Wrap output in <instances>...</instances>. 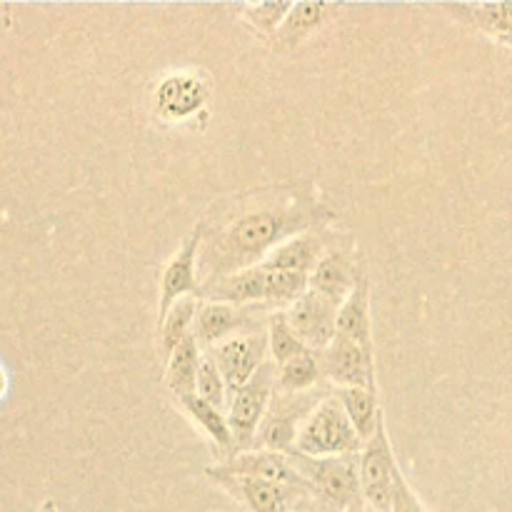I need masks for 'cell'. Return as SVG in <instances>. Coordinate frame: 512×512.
Wrapping results in <instances>:
<instances>
[{
    "label": "cell",
    "mask_w": 512,
    "mask_h": 512,
    "mask_svg": "<svg viewBox=\"0 0 512 512\" xmlns=\"http://www.w3.org/2000/svg\"><path fill=\"white\" fill-rule=\"evenodd\" d=\"M238 213H225L218 225L203 220V245L198 255L200 288L225 275L265 263L270 253L295 235L310 233L330 218L315 195L300 188L258 193V200H235Z\"/></svg>",
    "instance_id": "6da1fadb"
},
{
    "label": "cell",
    "mask_w": 512,
    "mask_h": 512,
    "mask_svg": "<svg viewBox=\"0 0 512 512\" xmlns=\"http://www.w3.org/2000/svg\"><path fill=\"white\" fill-rule=\"evenodd\" d=\"M285 455L308 485L313 503L323 512H348L365 505L360 490V455L310 458L298 450Z\"/></svg>",
    "instance_id": "7a4b0ae2"
},
{
    "label": "cell",
    "mask_w": 512,
    "mask_h": 512,
    "mask_svg": "<svg viewBox=\"0 0 512 512\" xmlns=\"http://www.w3.org/2000/svg\"><path fill=\"white\" fill-rule=\"evenodd\" d=\"M363 445L338 395H325L323 403L300 425L293 450L310 458H340V455H360Z\"/></svg>",
    "instance_id": "3957f363"
},
{
    "label": "cell",
    "mask_w": 512,
    "mask_h": 512,
    "mask_svg": "<svg viewBox=\"0 0 512 512\" xmlns=\"http://www.w3.org/2000/svg\"><path fill=\"white\" fill-rule=\"evenodd\" d=\"M275 388H278V365L268 360L243 388H238L230 395L228 425L230 433H233L235 455L248 453L258 443L260 425H263L265 415H268Z\"/></svg>",
    "instance_id": "277c9868"
},
{
    "label": "cell",
    "mask_w": 512,
    "mask_h": 512,
    "mask_svg": "<svg viewBox=\"0 0 512 512\" xmlns=\"http://www.w3.org/2000/svg\"><path fill=\"white\" fill-rule=\"evenodd\" d=\"M398 470L383 415L373 438L360 450V490H363L365 508L370 512H390V498H393V483Z\"/></svg>",
    "instance_id": "5b68a950"
},
{
    "label": "cell",
    "mask_w": 512,
    "mask_h": 512,
    "mask_svg": "<svg viewBox=\"0 0 512 512\" xmlns=\"http://www.w3.org/2000/svg\"><path fill=\"white\" fill-rule=\"evenodd\" d=\"M205 475L215 485L228 490L250 512H290L293 508H298L300 503H313V495L308 490L285 488V485L265 483V480L258 478H240V475L225 473L218 465L205 468Z\"/></svg>",
    "instance_id": "8992f818"
},
{
    "label": "cell",
    "mask_w": 512,
    "mask_h": 512,
    "mask_svg": "<svg viewBox=\"0 0 512 512\" xmlns=\"http://www.w3.org/2000/svg\"><path fill=\"white\" fill-rule=\"evenodd\" d=\"M320 403H323V400H320L318 393L293 395L275 390L273 400H270L268 415H265L258 433V440L265 445V450L290 453V450L295 448V438H298V425H303L305 418H308Z\"/></svg>",
    "instance_id": "52a82bcc"
},
{
    "label": "cell",
    "mask_w": 512,
    "mask_h": 512,
    "mask_svg": "<svg viewBox=\"0 0 512 512\" xmlns=\"http://www.w3.org/2000/svg\"><path fill=\"white\" fill-rule=\"evenodd\" d=\"M268 353V333H263V330H250V333L233 335V338L223 340L220 345L210 348V358L218 365L230 395L238 388H243L268 363Z\"/></svg>",
    "instance_id": "ba28073f"
},
{
    "label": "cell",
    "mask_w": 512,
    "mask_h": 512,
    "mask_svg": "<svg viewBox=\"0 0 512 512\" xmlns=\"http://www.w3.org/2000/svg\"><path fill=\"white\" fill-rule=\"evenodd\" d=\"M203 223L195 225L185 240L180 243L178 253L168 260L160 275V310H158V323L168 315V310L178 303L180 298H188L200 293V278H198V255L200 245H203Z\"/></svg>",
    "instance_id": "9c48e42d"
},
{
    "label": "cell",
    "mask_w": 512,
    "mask_h": 512,
    "mask_svg": "<svg viewBox=\"0 0 512 512\" xmlns=\"http://www.w3.org/2000/svg\"><path fill=\"white\" fill-rule=\"evenodd\" d=\"M338 310L333 300L308 290L295 305L285 310L290 328L300 338V343L313 353H323L338 335Z\"/></svg>",
    "instance_id": "30bf717a"
},
{
    "label": "cell",
    "mask_w": 512,
    "mask_h": 512,
    "mask_svg": "<svg viewBox=\"0 0 512 512\" xmlns=\"http://www.w3.org/2000/svg\"><path fill=\"white\" fill-rule=\"evenodd\" d=\"M320 355L323 378L335 388H378L375 375V355L365 353L358 343L335 335L333 343Z\"/></svg>",
    "instance_id": "8fae6325"
},
{
    "label": "cell",
    "mask_w": 512,
    "mask_h": 512,
    "mask_svg": "<svg viewBox=\"0 0 512 512\" xmlns=\"http://www.w3.org/2000/svg\"><path fill=\"white\" fill-rule=\"evenodd\" d=\"M220 470L230 475H240V478H258L265 483L285 485V488L308 490L305 480L300 478L298 470L293 468L290 458L285 453H275V450H248V453H238L233 458L218 463ZM310 493V490H308Z\"/></svg>",
    "instance_id": "7c38bea8"
},
{
    "label": "cell",
    "mask_w": 512,
    "mask_h": 512,
    "mask_svg": "<svg viewBox=\"0 0 512 512\" xmlns=\"http://www.w3.org/2000/svg\"><path fill=\"white\" fill-rule=\"evenodd\" d=\"M250 330L260 328H253V325H250V313L245 308L203 300L198 308V315H195L193 338L198 340L200 348H215V345H220L223 340L240 333H250Z\"/></svg>",
    "instance_id": "4fadbf2b"
},
{
    "label": "cell",
    "mask_w": 512,
    "mask_h": 512,
    "mask_svg": "<svg viewBox=\"0 0 512 512\" xmlns=\"http://www.w3.org/2000/svg\"><path fill=\"white\" fill-rule=\"evenodd\" d=\"M208 100V85L200 75L173 73L155 90V108L165 120H185L198 113Z\"/></svg>",
    "instance_id": "5bb4252c"
},
{
    "label": "cell",
    "mask_w": 512,
    "mask_h": 512,
    "mask_svg": "<svg viewBox=\"0 0 512 512\" xmlns=\"http://www.w3.org/2000/svg\"><path fill=\"white\" fill-rule=\"evenodd\" d=\"M338 335L358 343L365 353H373V323H370V280L360 265L353 293L338 310Z\"/></svg>",
    "instance_id": "9a60e30c"
},
{
    "label": "cell",
    "mask_w": 512,
    "mask_h": 512,
    "mask_svg": "<svg viewBox=\"0 0 512 512\" xmlns=\"http://www.w3.org/2000/svg\"><path fill=\"white\" fill-rule=\"evenodd\" d=\"M198 298L213 300V303H228L235 305V308H245L250 303H265V268L255 265V268L213 280V283L200 288Z\"/></svg>",
    "instance_id": "2e32d148"
},
{
    "label": "cell",
    "mask_w": 512,
    "mask_h": 512,
    "mask_svg": "<svg viewBox=\"0 0 512 512\" xmlns=\"http://www.w3.org/2000/svg\"><path fill=\"white\" fill-rule=\"evenodd\" d=\"M360 265H353L348 260V255L340 253V250H330L323 258L318 260V265L310 273V290L325 295L328 300H333L335 305H343L348 300V295L353 293L355 278H358Z\"/></svg>",
    "instance_id": "e0dca14e"
},
{
    "label": "cell",
    "mask_w": 512,
    "mask_h": 512,
    "mask_svg": "<svg viewBox=\"0 0 512 512\" xmlns=\"http://www.w3.org/2000/svg\"><path fill=\"white\" fill-rule=\"evenodd\" d=\"M325 240L315 233H303L295 235V238L285 240L283 245L273 250V253L265 258V263H260L268 270H288V273H303L310 275L313 268L318 265V260L323 258Z\"/></svg>",
    "instance_id": "ac0fdd59"
},
{
    "label": "cell",
    "mask_w": 512,
    "mask_h": 512,
    "mask_svg": "<svg viewBox=\"0 0 512 512\" xmlns=\"http://www.w3.org/2000/svg\"><path fill=\"white\" fill-rule=\"evenodd\" d=\"M175 403L183 408V413L213 440L215 448L223 453V460L233 458L235 455V443H233V433H230V425H228V415H223V410H218L215 405L205 403L203 398L198 395H180L175 398Z\"/></svg>",
    "instance_id": "d6986e66"
},
{
    "label": "cell",
    "mask_w": 512,
    "mask_h": 512,
    "mask_svg": "<svg viewBox=\"0 0 512 512\" xmlns=\"http://www.w3.org/2000/svg\"><path fill=\"white\" fill-rule=\"evenodd\" d=\"M200 360H203V353H200V345L193 335L185 338L183 343L165 358V388L173 393V398L195 393Z\"/></svg>",
    "instance_id": "ffe728a7"
},
{
    "label": "cell",
    "mask_w": 512,
    "mask_h": 512,
    "mask_svg": "<svg viewBox=\"0 0 512 512\" xmlns=\"http://www.w3.org/2000/svg\"><path fill=\"white\" fill-rule=\"evenodd\" d=\"M335 395L353 423L355 433L360 435L363 443H368L383 418V410L378 405V388H338Z\"/></svg>",
    "instance_id": "44dd1931"
},
{
    "label": "cell",
    "mask_w": 512,
    "mask_h": 512,
    "mask_svg": "<svg viewBox=\"0 0 512 512\" xmlns=\"http://www.w3.org/2000/svg\"><path fill=\"white\" fill-rule=\"evenodd\" d=\"M335 10L338 8L330 3H293V8L285 15L280 30L275 33V40L288 45V48H295V45L303 43L313 30H318Z\"/></svg>",
    "instance_id": "7402d4cb"
},
{
    "label": "cell",
    "mask_w": 512,
    "mask_h": 512,
    "mask_svg": "<svg viewBox=\"0 0 512 512\" xmlns=\"http://www.w3.org/2000/svg\"><path fill=\"white\" fill-rule=\"evenodd\" d=\"M198 298L195 295H188V298H180L173 308L168 310L163 320H160V348H163V355L168 358L185 338L193 335L195 315H198Z\"/></svg>",
    "instance_id": "603a6c76"
},
{
    "label": "cell",
    "mask_w": 512,
    "mask_h": 512,
    "mask_svg": "<svg viewBox=\"0 0 512 512\" xmlns=\"http://www.w3.org/2000/svg\"><path fill=\"white\" fill-rule=\"evenodd\" d=\"M310 290V275L265 268V303L268 308L288 310Z\"/></svg>",
    "instance_id": "cb8c5ba5"
},
{
    "label": "cell",
    "mask_w": 512,
    "mask_h": 512,
    "mask_svg": "<svg viewBox=\"0 0 512 512\" xmlns=\"http://www.w3.org/2000/svg\"><path fill=\"white\" fill-rule=\"evenodd\" d=\"M323 380V368H320V355L308 350V353L298 355V358L288 360V363L278 365V388L280 393H308L310 388Z\"/></svg>",
    "instance_id": "d4e9b609"
},
{
    "label": "cell",
    "mask_w": 512,
    "mask_h": 512,
    "mask_svg": "<svg viewBox=\"0 0 512 512\" xmlns=\"http://www.w3.org/2000/svg\"><path fill=\"white\" fill-rule=\"evenodd\" d=\"M445 10L473 23L478 28L512 38V3H480V5H445Z\"/></svg>",
    "instance_id": "484cf974"
},
{
    "label": "cell",
    "mask_w": 512,
    "mask_h": 512,
    "mask_svg": "<svg viewBox=\"0 0 512 512\" xmlns=\"http://www.w3.org/2000/svg\"><path fill=\"white\" fill-rule=\"evenodd\" d=\"M265 333H268V348H270V355H273L275 365H283L288 363V360L298 358V355L308 353V348L300 343L295 330L290 328L285 310H275V313H270L268 330H265Z\"/></svg>",
    "instance_id": "4316f807"
},
{
    "label": "cell",
    "mask_w": 512,
    "mask_h": 512,
    "mask_svg": "<svg viewBox=\"0 0 512 512\" xmlns=\"http://www.w3.org/2000/svg\"><path fill=\"white\" fill-rule=\"evenodd\" d=\"M293 3H285V0H270V3H253V5H243L240 13H243L245 23L253 25L255 30L265 35H273L280 30L283 25L285 15L290 13Z\"/></svg>",
    "instance_id": "83f0119b"
},
{
    "label": "cell",
    "mask_w": 512,
    "mask_h": 512,
    "mask_svg": "<svg viewBox=\"0 0 512 512\" xmlns=\"http://www.w3.org/2000/svg\"><path fill=\"white\" fill-rule=\"evenodd\" d=\"M195 395H198V398H203L205 403L215 405L218 410H223L225 403L230 400L228 385H225L223 375H220L218 365H215V360L210 358V353L203 355V360H200L198 383H195Z\"/></svg>",
    "instance_id": "f1b7e54d"
},
{
    "label": "cell",
    "mask_w": 512,
    "mask_h": 512,
    "mask_svg": "<svg viewBox=\"0 0 512 512\" xmlns=\"http://www.w3.org/2000/svg\"><path fill=\"white\" fill-rule=\"evenodd\" d=\"M390 512H430L420 503L418 495L413 493V488L408 485L405 475L395 473V483H393V498H390Z\"/></svg>",
    "instance_id": "f546056e"
},
{
    "label": "cell",
    "mask_w": 512,
    "mask_h": 512,
    "mask_svg": "<svg viewBox=\"0 0 512 512\" xmlns=\"http://www.w3.org/2000/svg\"><path fill=\"white\" fill-rule=\"evenodd\" d=\"M5 388H8V375H5V370L0 368V398H3Z\"/></svg>",
    "instance_id": "4dcf8cb0"
},
{
    "label": "cell",
    "mask_w": 512,
    "mask_h": 512,
    "mask_svg": "<svg viewBox=\"0 0 512 512\" xmlns=\"http://www.w3.org/2000/svg\"><path fill=\"white\" fill-rule=\"evenodd\" d=\"M38 512H58V508H55L53 500H45V503L40 505V510H38Z\"/></svg>",
    "instance_id": "1f68e13d"
},
{
    "label": "cell",
    "mask_w": 512,
    "mask_h": 512,
    "mask_svg": "<svg viewBox=\"0 0 512 512\" xmlns=\"http://www.w3.org/2000/svg\"><path fill=\"white\" fill-rule=\"evenodd\" d=\"M348 512H368V508H365V505H358V508H353V510H348Z\"/></svg>",
    "instance_id": "d6a6232c"
},
{
    "label": "cell",
    "mask_w": 512,
    "mask_h": 512,
    "mask_svg": "<svg viewBox=\"0 0 512 512\" xmlns=\"http://www.w3.org/2000/svg\"><path fill=\"white\" fill-rule=\"evenodd\" d=\"M368 512H370V510H368Z\"/></svg>",
    "instance_id": "836d02e7"
}]
</instances>
